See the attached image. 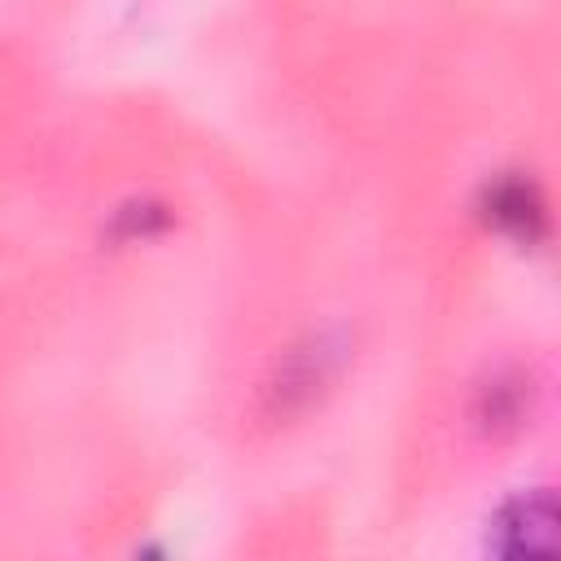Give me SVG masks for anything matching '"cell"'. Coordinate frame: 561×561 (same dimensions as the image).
<instances>
[{
	"label": "cell",
	"mask_w": 561,
	"mask_h": 561,
	"mask_svg": "<svg viewBox=\"0 0 561 561\" xmlns=\"http://www.w3.org/2000/svg\"><path fill=\"white\" fill-rule=\"evenodd\" d=\"M351 368V337L342 329H302L294 333L259 373L250 416L259 430H289L302 416L320 412L324 399Z\"/></svg>",
	"instance_id": "cell-1"
},
{
	"label": "cell",
	"mask_w": 561,
	"mask_h": 561,
	"mask_svg": "<svg viewBox=\"0 0 561 561\" xmlns=\"http://www.w3.org/2000/svg\"><path fill=\"white\" fill-rule=\"evenodd\" d=\"M473 219L486 237L504 241L517 254H543L552 241V206L539 184V175L508 167L478 184L473 193Z\"/></svg>",
	"instance_id": "cell-2"
},
{
	"label": "cell",
	"mask_w": 561,
	"mask_h": 561,
	"mask_svg": "<svg viewBox=\"0 0 561 561\" xmlns=\"http://www.w3.org/2000/svg\"><path fill=\"white\" fill-rule=\"evenodd\" d=\"M539 390L543 386H539L530 364L508 359V364L491 368L473 386V394H469V425H473V434L486 438V443L517 438L530 425L535 408H539Z\"/></svg>",
	"instance_id": "cell-3"
},
{
	"label": "cell",
	"mask_w": 561,
	"mask_h": 561,
	"mask_svg": "<svg viewBox=\"0 0 561 561\" xmlns=\"http://www.w3.org/2000/svg\"><path fill=\"white\" fill-rule=\"evenodd\" d=\"M552 491L548 486H526V495H513L495 508V517L486 522V539L495 543V552L504 557H530V552H548L552 548Z\"/></svg>",
	"instance_id": "cell-4"
},
{
	"label": "cell",
	"mask_w": 561,
	"mask_h": 561,
	"mask_svg": "<svg viewBox=\"0 0 561 561\" xmlns=\"http://www.w3.org/2000/svg\"><path fill=\"white\" fill-rule=\"evenodd\" d=\"M171 232V206L162 197L136 193L110 210V245L114 250H136L140 241H162Z\"/></svg>",
	"instance_id": "cell-5"
}]
</instances>
